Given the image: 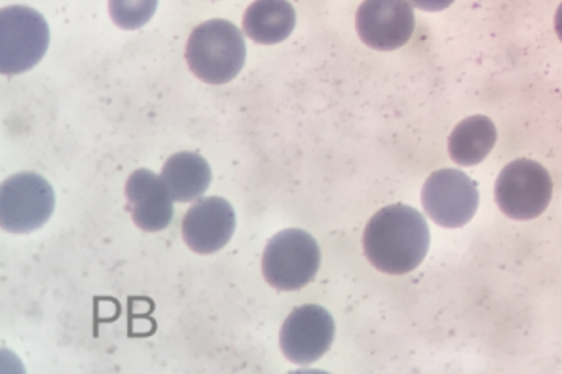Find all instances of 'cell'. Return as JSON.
<instances>
[{
    "instance_id": "obj_1",
    "label": "cell",
    "mask_w": 562,
    "mask_h": 374,
    "mask_svg": "<svg viewBox=\"0 0 562 374\" xmlns=\"http://www.w3.org/2000/svg\"><path fill=\"white\" fill-rule=\"evenodd\" d=\"M369 262L384 274H408L429 251V228L422 213L405 204L387 205L374 213L363 234Z\"/></svg>"
},
{
    "instance_id": "obj_2",
    "label": "cell",
    "mask_w": 562,
    "mask_h": 374,
    "mask_svg": "<svg viewBox=\"0 0 562 374\" xmlns=\"http://www.w3.org/2000/svg\"><path fill=\"white\" fill-rule=\"evenodd\" d=\"M246 57L241 31L226 20H210L198 25L187 44L190 71L207 84H226L234 80L244 69Z\"/></svg>"
},
{
    "instance_id": "obj_3",
    "label": "cell",
    "mask_w": 562,
    "mask_h": 374,
    "mask_svg": "<svg viewBox=\"0 0 562 374\" xmlns=\"http://www.w3.org/2000/svg\"><path fill=\"white\" fill-rule=\"evenodd\" d=\"M322 251L314 236L299 228L276 234L262 254V274L280 291L303 290L316 277Z\"/></svg>"
},
{
    "instance_id": "obj_4",
    "label": "cell",
    "mask_w": 562,
    "mask_h": 374,
    "mask_svg": "<svg viewBox=\"0 0 562 374\" xmlns=\"http://www.w3.org/2000/svg\"><path fill=\"white\" fill-rule=\"evenodd\" d=\"M49 27L41 12L29 7L0 10V72L22 75L46 56Z\"/></svg>"
},
{
    "instance_id": "obj_5",
    "label": "cell",
    "mask_w": 562,
    "mask_h": 374,
    "mask_svg": "<svg viewBox=\"0 0 562 374\" xmlns=\"http://www.w3.org/2000/svg\"><path fill=\"white\" fill-rule=\"evenodd\" d=\"M496 204L507 217L530 220L548 209L553 196V179L541 163L519 158L502 170L496 186Z\"/></svg>"
},
{
    "instance_id": "obj_6",
    "label": "cell",
    "mask_w": 562,
    "mask_h": 374,
    "mask_svg": "<svg viewBox=\"0 0 562 374\" xmlns=\"http://www.w3.org/2000/svg\"><path fill=\"white\" fill-rule=\"evenodd\" d=\"M54 207V189L38 173H15L0 186V226L7 233H35L48 223Z\"/></svg>"
},
{
    "instance_id": "obj_7",
    "label": "cell",
    "mask_w": 562,
    "mask_h": 374,
    "mask_svg": "<svg viewBox=\"0 0 562 374\" xmlns=\"http://www.w3.org/2000/svg\"><path fill=\"white\" fill-rule=\"evenodd\" d=\"M422 204L437 225L460 228L477 213V184L464 171H434L422 189Z\"/></svg>"
},
{
    "instance_id": "obj_8",
    "label": "cell",
    "mask_w": 562,
    "mask_h": 374,
    "mask_svg": "<svg viewBox=\"0 0 562 374\" xmlns=\"http://www.w3.org/2000/svg\"><path fill=\"white\" fill-rule=\"evenodd\" d=\"M356 29L373 50H400L415 33V10L411 0H366L356 15Z\"/></svg>"
},
{
    "instance_id": "obj_9",
    "label": "cell",
    "mask_w": 562,
    "mask_h": 374,
    "mask_svg": "<svg viewBox=\"0 0 562 374\" xmlns=\"http://www.w3.org/2000/svg\"><path fill=\"white\" fill-rule=\"evenodd\" d=\"M333 339L335 319L317 304H304L291 311L280 332L281 350L296 365H310L324 358Z\"/></svg>"
},
{
    "instance_id": "obj_10",
    "label": "cell",
    "mask_w": 562,
    "mask_h": 374,
    "mask_svg": "<svg viewBox=\"0 0 562 374\" xmlns=\"http://www.w3.org/2000/svg\"><path fill=\"white\" fill-rule=\"evenodd\" d=\"M183 238L192 251L200 254L217 253L233 240L236 213L226 200L200 199L183 219Z\"/></svg>"
},
{
    "instance_id": "obj_11",
    "label": "cell",
    "mask_w": 562,
    "mask_h": 374,
    "mask_svg": "<svg viewBox=\"0 0 562 374\" xmlns=\"http://www.w3.org/2000/svg\"><path fill=\"white\" fill-rule=\"evenodd\" d=\"M126 199L135 225L145 233H160L173 220V196L162 175L137 170L126 183Z\"/></svg>"
},
{
    "instance_id": "obj_12",
    "label": "cell",
    "mask_w": 562,
    "mask_h": 374,
    "mask_svg": "<svg viewBox=\"0 0 562 374\" xmlns=\"http://www.w3.org/2000/svg\"><path fill=\"white\" fill-rule=\"evenodd\" d=\"M295 25V8L289 0H255L244 15V33L259 44L283 43Z\"/></svg>"
},
{
    "instance_id": "obj_13",
    "label": "cell",
    "mask_w": 562,
    "mask_h": 374,
    "mask_svg": "<svg viewBox=\"0 0 562 374\" xmlns=\"http://www.w3.org/2000/svg\"><path fill=\"white\" fill-rule=\"evenodd\" d=\"M162 179L176 202H194L210 189V163L196 152H177L164 166Z\"/></svg>"
},
{
    "instance_id": "obj_14",
    "label": "cell",
    "mask_w": 562,
    "mask_h": 374,
    "mask_svg": "<svg viewBox=\"0 0 562 374\" xmlns=\"http://www.w3.org/2000/svg\"><path fill=\"white\" fill-rule=\"evenodd\" d=\"M496 126L488 116L475 114L460 122L449 137L450 158L460 166H475L491 155L496 145Z\"/></svg>"
},
{
    "instance_id": "obj_15",
    "label": "cell",
    "mask_w": 562,
    "mask_h": 374,
    "mask_svg": "<svg viewBox=\"0 0 562 374\" xmlns=\"http://www.w3.org/2000/svg\"><path fill=\"white\" fill-rule=\"evenodd\" d=\"M158 0H109V14L119 27L126 31L147 25L156 14Z\"/></svg>"
},
{
    "instance_id": "obj_16",
    "label": "cell",
    "mask_w": 562,
    "mask_h": 374,
    "mask_svg": "<svg viewBox=\"0 0 562 374\" xmlns=\"http://www.w3.org/2000/svg\"><path fill=\"white\" fill-rule=\"evenodd\" d=\"M413 7L420 8L424 12H441L449 8L454 0H411Z\"/></svg>"
},
{
    "instance_id": "obj_17",
    "label": "cell",
    "mask_w": 562,
    "mask_h": 374,
    "mask_svg": "<svg viewBox=\"0 0 562 374\" xmlns=\"http://www.w3.org/2000/svg\"><path fill=\"white\" fill-rule=\"evenodd\" d=\"M555 31H557V36H559V38H561V43H562V4H561V7L557 8Z\"/></svg>"
}]
</instances>
